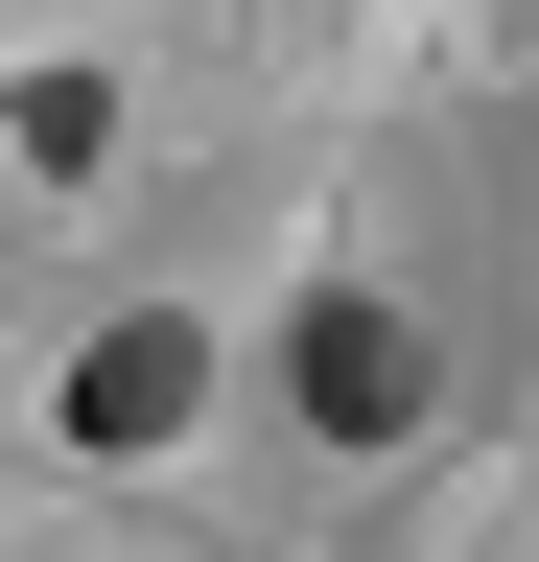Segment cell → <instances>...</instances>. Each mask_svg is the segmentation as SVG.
<instances>
[{
  "label": "cell",
  "instance_id": "1",
  "mask_svg": "<svg viewBox=\"0 0 539 562\" xmlns=\"http://www.w3.org/2000/svg\"><path fill=\"white\" fill-rule=\"evenodd\" d=\"M282 398L328 446H398V422H423V328L398 305H282Z\"/></svg>",
  "mask_w": 539,
  "mask_h": 562
},
{
  "label": "cell",
  "instance_id": "2",
  "mask_svg": "<svg viewBox=\"0 0 539 562\" xmlns=\"http://www.w3.org/2000/svg\"><path fill=\"white\" fill-rule=\"evenodd\" d=\"M188 398H212V328H188V305H117V328L71 351V446H117V469H142Z\"/></svg>",
  "mask_w": 539,
  "mask_h": 562
}]
</instances>
